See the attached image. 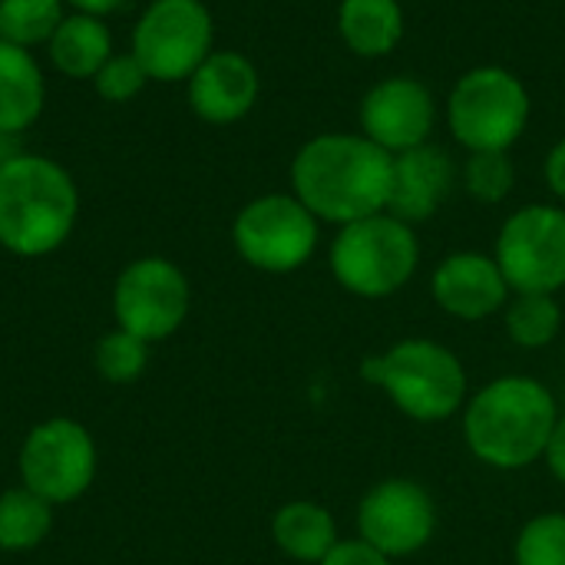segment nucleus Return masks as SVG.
Here are the masks:
<instances>
[{"label": "nucleus", "mask_w": 565, "mask_h": 565, "mask_svg": "<svg viewBox=\"0 0 565 565\" xmlns=\"http://www.w3.org/2000/svg\"><path fill=\"white\" fill-rule=\"evenodd\" d=\"M318 218L291 192H268L245 202L232 222V245L258 271L288 275L311 262L318 248Z\"/></svg>", "instance_id": "8"}, {"label": "nucleus", "mask_w": 565, "mask_h": 565, "mask_svg": "<svg viewBox=\"0 0 565 565\" xmlns=\"http://www.w3.org/2000/svg\"><path fill=\"white\" fill-rule=\"evenodd\" d=\"M546 463H550V470H553V477L559 480L565 487V417H559V424H556V430H553V437H550V447H546Z\"/></svg>", "instance_id": "30"}, {"label": "nucleus", "mask_w": 565, "mask_h": 565, "mask_svg": "<svg viewBox=\"0 0 565 565\" xmlns=\"http://www.w3.org/2000/svg\"><path fill=\"white\" fill-rule=\"evenodd\" d=\"M338 33L354 56L381 60L394 53L407 33V17L401 0H341Z\"/></svg>", "instance_id": "19"}, {"label": "nucleus", "mask_w": 565, "mask_h": 565, "mask_svg": "<svg viewBox=\"0 0 565 565\" xmlns=\"http://www.w3.org/2000/svg\"><path fill=\"white\" fill-rule=\"evenodd\" d=\"M63 17V0H0V40L26 50L46 46Z\"/></svg>", "instance_id": "23"}, {"label": "nucleus", "mask_w": 565, "mask_h": 565, "mask_svg": "<svg viewBox=\"0 0 565 565\" xmlns=\"http://www.w3.org/2000/svg\"><path fill=\"white\" fill-rule=\"evenodd\" d=\"M430 291L434 301L460 321H483L503 311L513 295L497 258L483 252L447 255L430 278Z\"/></svg>", "instance_id": "15"}, {"label": "nucleus", "mask_w": 565, "mask_h": 565, "mask_svg": "<svg viewBox=\"0 0 565 565\" xmlns=\"http://www.w3.org/2000/svg\"><path fill=\"white\" fill-rule=\"evenodd\" d=\"M113 53L116 46H113L109 23L103 17H89L76 10H66V17L60 20V26L46 43L50 66L66 79H86V83L103 70V63Z\"/></svg>", "instance_id": "18"}, {"label": "nucleus", "mask_w": 565, "mask_h": 565, "mask_svg": "<svg viewBox=\"0 0 565 565\" xmlns=\"http://www.w3.org/2000/svg\"><path fill=\"white\" fill-rule=\"evenodd\" d=\"M437 530L434 497L414 480H381L358 507V540L384 553L387 559L420 553Z\"/></svg>", "instance_id": "12"}, {"label": "nucleus", "mask_w": 565, "mask_h": 565, "mask_svg": "<svg viewBox=\"0 0 565 565\" xmlns=\"http://www.w3.org/2000/svg\"><path fill=\"white\" fill-rule=\"evenodd\" d=\"M559 424L556 397L526 374L490 381L463 407V437L470 454L493 470L533 467Z\"/></svg>", "instance_id": "3"}, {"label": "nucleus", "mask_w": 565, "mask_h": 565, "mask_svg": "<svg viewBox=\"0 0 565 565\" xmlns=\"http://www.w3.org/2000/svg\"><path fill=\"white\" fill-rule=\"evenodd\" d=\"M79 218V189L66 166L40 152L0 159V248L43 258L66 245Z\"/></svg>", "instance_id": "2"}, {"label": "nucleus", "mask_w": 565, "mask_h": 565, "mask_svg": "<svg viewBox=\"0 0 565 565\" xmlns=\"http://www.w3.org/2000/svg\"><path fill=\"white\" fill-rule=\"evenodd\" d=\"M434 126L437 99L434 89L417 76H387L374 83L361 99V132L391 156L427 146Z\"/></svg>", "instance_id": "13"}, {"label": "nucleus", "mask_w": 565, "mask_h": 565, "mask_svg": "<svg viewBox=\"0 0 565 565\" xmlns=\"http://www.w3.org/2000/svg\"><path fill=\"white\" fill-rule=\"evenodd\" d=\"M460 182L470 199L483 205H500L516 185V166L510 152H467V162L460 166Z\"/></svg>", "instance_id": "25"}, {"label": "nucleus", "mask_w": 565, "mask_h": 565, "mask_svg": "<svg viewBox=\"0 0 565 565\" xmlns=\"http://www.w3.org/2000/svg\"><path fill=\"white\" fill-rule=\"evenodd\" d=\"M291 195L318 222L348 225L387 212L394 156L364 132L311 136L291 159Z\"/></svg>", "instance_id": "1"}, {"label": "nucleus", "mask_w": 565, "mask_h": 565, "mask_svg": "<svg viewBox=\"0 0 565 565\" xmlns=\"http://www.w3.org/2000/svg\"><path fill=\"white\" fill-rule=\"evenodd\" d=\"M46 76L33 50L0 40V136H20L43 116Z\"/></svg>", "instance_id": "17"}, {"label": "nucleus", "mask_w": 565, "mask_h": 565, "mask_svg": "<svg viewBox=\"0 0 565 565\" xmlns=\"http://www.w3.org/2000/svg\"><path fill=\"white\" fill-rule=\"evenodd\" d=\"M96 374L109 384H132L146 374L149 364V344L122 328L103 334L93 351Z\"/></svg>", "instance_id": "24"}, {"label": "nucleus", "mask_w": 565, "mask_h": 565, "mask_svg": "<svg viewBox=\"0 0 565 565\" xmlns=\"http://www.w3.org/2000/svg\"><path fill=\"white\" fill-rule=\"evenodd\" d=\"M516 565H565V513H540L516 536Z\"/></svg>", "instance_id": "26"}, {"label": "nucleus", "mask_w": 565, "mask_h": 565, "mask_svg": "<svg viewBox=\"0 0 565 565\" xmlns=\"http://www.w3.org/2000/svg\"><path fill=\"white\" fill-rule=\"evenodd\" d=\"M460 179V166L444 146H417L394 156V179L387 212L404 218L407 225L427 222L440 212Z\"/></svg>", "instance_id": "16"}, {"label": "nucleus", "mask_w": 565, "mask_h": 565, "mask_svg": "<svg viewBox=\"0 0 565 565\" xmlns=\"http://www.w3.org/2000/svg\"><path fill=\"white\" fill-rule=\"evenodd\" d=\"M53 530V503L26 487L0 493V550L26 553L36 550Z\"/></svg>", "instance_id": "21"}, {"label": "nucleus", "mask_w": 565, "mask_h": 565, "mask_svg": "<svg viewBox=\"0 0 565 565\" xmlns=\"http://www.w3.org/2000/svg\"><path fill=\"white\" fill-rule=\"evenodd\" d=\"M420 265L414 225L391 212H377L338 228L331 242V271L338 285L358 298L397 295Z\"/></svg>", "instance_id": "6"}, {"label": "nucleus", "mask_w": 565, "mask_h": 565, "mask_svg": "<svg viewBox=\"0 0 565 565\" xmlns=\"http://www.w3.org/2000/svg\"><path fill=\"white\" fill-rule=\"evenodd\" d=\"M318 565H391V559L364 540H341Z\"/></svg>", "instance_id": "28"}, {"label": "nucleus", "mask_w": 565, "mask_h": 565, "mask_svg": "<svg viewBox=\"0 0 565 565\" xmlns=\"http://www.w3.org/2000/svg\"><path fill=\"white\" fill-rule=\"evenodd\" d=\"M189 278L175 262L159 255L129 262L113 285L116 328L142 338L146 344L172 338L189 318Z\"/></svg>", "instance_id": "10"}, {"label": "nucleus", "mask_w": 565, "mask_h": 565, "mask_svg": "<svg viewBox=\"0 0 565 565\" xmlns=\"http://www.w3.org/2000/svg\"><path fill=\"white\" fill-rule=\"evenodd\" d=\"M66 10H76V13H89V17H113L119 13L129 0H63Z\"/></svg>", "instance_id": "31"}, {"label": "nucleus", "mask_w": 565, "mask_h": 565, "mask_svg": "<svg viewBox=\"0 0 565 565\" xmlns=\"http://www.w3.org/2000/svg\"><path fill=\"white\" fill-rule=\"evenodd\" d=\"M20 480L46 503H73L96 480V444L70 417L36 424L20 447Z\"/></svg>", "instance_id": "11"}, {"label": "nucleus", "mask_w": 565, "mask_h": 565, "mask_svg": "<svg viewBox=\"0 0 565 565\" xmlns=\"http://www.w3.org/2000/svg\"><path fill=\"white\" fill-rule=\"evenodd\" d=\"M513 295H556L565 288V209L533 202L516 209L493 252Z\"/></svg>", "instance_id": "9"}, {"label": "nucleus", "mask_w": 565, "mask_h": 565, "mask_svg": "<svg viewBox=\"0 0 565 565\" xmlns=\"http://www.w3.org/2000/svg\"><path fill=\"white\" fill-rule=\"evenodd\" d=\"M271 536L285 556L308 565H318L341 543L334 516L321 503H311V500L285 503L271 520Z\"/></svg>", "instance_id": "20"}, {"label": "nucleus", "mask_w": 565, "mask_h": 565, "mask_svg": "<svg viewBox=\"0 0 565 565\" xmlns=\"http://www.w3.org/2000/svg\"><path fill=\"white\" fill-rule=\"evenodd\" d=\"M533 116L526 83L497 63L467 70L447 96V129L467 152H510Z\"/></svg>", "instance_id": "5"}, {"label": "nucleus", "mask_w": 565, "mask_h": 565, "mask_svg": "<svg viewBox=\"0 0 565 565\" xmlns=\"http://www.w3.org/2000/svg\"><path fill=\"white\" fill-rule=\"evenodd\" d=\"M215 50V17L205 0H149L132 23L129 53L149 83H185Z\"/></svg>", "instance_id": "7"}, {"label": "nucleus", "mask_w": 565, "mask_h": 565, "mask_svg": "<svg viewBox=\"0 0 565 565\" xmlns=\"http://www.w3.org/2000/svg\"><path fill=\"white\" fill-rule=\"evenodd\" d=\"M503 324L513 344L536 351L559 338L563 308L556 295H513L503 308Z\"/></svg>", "instance_id": "22"}, {"label": "nucleus", "mask_w": 565, "mask_h": 565, "mask_svg": "<svg viewBox=\"0 0 565 565\" xmlns=\"http://www.w3.org/2000/svg\"><path fill=\"white\" fill-rule=\"evenodd\" d=\"M0 159H3V156H0Z\"/></svg>", "instance_id": "32"}, {"label": "nucleus", "mask_w": 565, "mask_h": 565, "mask_svg": "<svg viewBox=\"0 0 565 565\" xmlns=\"http://www.w3.org/2000/svg\"><path fill=\"white\" fill-rule=\"evenodd\" d=\"M546 182L553 189V195L565 202V136L550 149L546 156Z\"/></svg>", "instance_id": "29"}, {"label": "nucleus", "mask_w": 565, "mask_h": 565, "mask_svg": "<svg viewBox=\"0 0 565 565\" xmlns=\"http://www.w3.org/2000/svg\"><path fill=\"white\" fill-rule=\"evenodd\" d=\"M89 83L103 103L122 106V103H132L149 86V76L132 53H113Z\"/></svg>", "instance_id": "27"}, {"label": "nucleus", "mask_w": 565, "mask_h": 565, "mask_svg": "<svg viewBox=\"0 0 565 565\" xmlns=\"http://www.w3.org/2000/svg\"><path fill=\"white\" fill-rule=\"evenodd\" d=\"M262 93L258 66L238 50H212L205 63L185 79L189 109L209 126H232L245 119Z\"/></svg>", "instance_id": "14"}, {"label": "nucleus", "mask_w": 565, "mask_h": 565, "mask_svg": "<svg viewBox=\"0 0 565 565\" xmlns=\"http://www.w3.org/2000/svg\"><path fill=\"white\" fill-rule=\"evenodd\" d=\"M367 384L381 387L401 414L420 424L450 420L467 401V371L460 358L427 338H407L361 364Z\"/></svg>", "instance_id": "4"}]
</instances>
